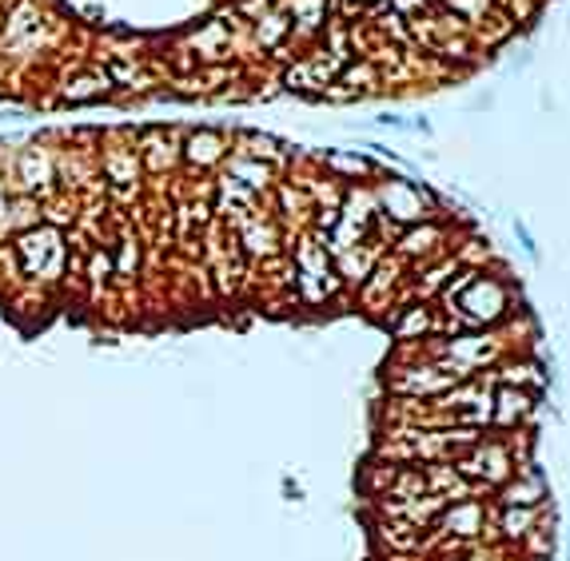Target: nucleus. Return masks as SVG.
I'll return each instance as SVG.
<instances>
[{
    "mask_svg": "<svg viewBox=\"0 0 570 561\" xmlns=\"http://www.w3.org/2000/svg\"><path fill=\"white\" fill-rule=\"evenodd\" d=\"M431 327V315L423 307H415L407 315V323H403V327H399V335H403V339H411V335H420V330H427Z\"/></svg>",
    "mask_w": 570,
    "mask_h": 561,
    "instance_id": "423d86ee",
    "label": "nucleus"
},
{
    "mask_svg": "<svg viewBox=\"0 0 570 561\" xmlns=\"http://www.w3.org/2000/svg\"><path fill=\"white\" fill-rule=\"evenodd\" d=\"M491 494H495L491 506H547L550 502V482H547V474L538 470L535 458H527V462L506 478L503 486L491 490Z\"/></svg>",
    "mask_w": 570,
    "mask_h": 561,
    "instance_id": "7ed1b4c3",
    "label": "nucleus"
},
{
    "mask_svg": "<svg viewBox=\"0 0 570 561\" xmlns=\"http://www.w3.org/2000/svg\"><path fill=\"white\" fill-rule=\"evenodd\" d=\"M547 518V506H491V530L506 546H523L530 530H538Z\"/></svg>",
    "mask_w": 570,
    "mask_h": 561,
    "instance_id": "39448f33",
    "label": "nucleus"
},
{
    "mask_svg": "<svg viewBox=\"0 0 570 561\" xmlns=\"http://www.w3.org/2000/svg\"><path fill=\"white\" fill-rule=\"evenodd\" d=\"M471 291L467 295H459V307L451 311H463L467 323H474V327H487V323H499V318L506 315V291L503 283H495V279H471Z\"/></svg>",
    "mask_w": 570,
    "mask_h": 561,
    "instance_id": "20e7f679",
    "label": "nucleus"
},
{
    "mask_svg": "<svg viewBox=\"0 0 570 561\" xmlns=\"http://www.w3.org/2000/svg\"><path fill=\"white\" fill-rule=\"evenodd\" d=\"M435 530H439L443 538H451L455 546L483 538V530H491V502H487V498H459V502H451V506L439 514Z\"/></svg>",
    "mask_w": 570,
    "mask_h": 561,
    "instance_id": "f03ea898",
    "label": "nucleus"
},
{
    "mask_svg": "<svg viewBox=\"0 0 570 561\" xmlns=\"http://www.w3.org/2000/svg\"><path fill=\"white\" fill-rule=\"evenodd\" d=\"M515 235H518V244H523V251L535 259V263H543V251H538V244H535V235L527 232V223L523 220H515Z\"/></svg>",
    "mask_w": 570,
    "mask_h": 561,
    "instance_id": "0eeeda50",
    "label": "nucleus"
},
{
    "mask_svg": "<svg viewBox=\"0 0 570 561\" xmlns=\"http://www.w3.org/2000/svg\"><path fill=\"white\" fill-rule=\"evenodd\" d=\"M535 411H538L535 391L495 382V394H491V435H518V430H527Z\"/></svg>",
    "mask_w": 570,
    "mask_h": 561,
    "instance_id": "f257e3e1",
    "label": "nucleus"
}]
</instances>
